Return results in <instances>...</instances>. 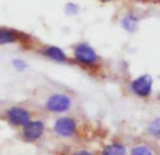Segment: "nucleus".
<instances>
[{
    "instance_id": "nucleus-9",
    "label": "nucleus",
    "mask_w": 160,
    "mask_h": 155,
    "mask_svg": "<svg viewBox=\"0 0 160 155\" xmlns=\"http://www.w3.org/2000/svg\"><path fill=\"white\" fill-rule=\"evenodd\" d=\"M98 155H128V148L121 141H111L100 150Z\"/></svg>"
},
{
    "instance_id": "nucleus-10",
    "label": "nucleus",
    "mask_w": 160,
    "mask_h": 155,
    "mask_svg": "<svg viewBox=\"0 0 160 155\" xmlns=\"http://www.w3.org/2000/svg\"><path fill=\"white\" fill-rule=\"evenodd\" d=\"M119 24H121V27L124 28L125 31H128V33H135L136 28H138V24H139V17L133 13H127L121 19Z\"/></svg>"
},
{
    "instance_id": "nucleus-5",
    "label": "nucleus",
    "mask_w": 160,
    "mask_h": 155,
    "mask_svg": "<svg viewBox=\"0 0 160 155\" xmlns=\"http://www.w3.org/2000/svg\"><path fill=\"white\" fill-rule=\"evenodd\" d=\"M4 119L13 127L22 128L32 120V114L24 106H11L4 111Z\"/></svg>"
},
{
    "instance_id": "nucleus-8",
    "label": "nucleus",
    "mask_w": 160,
    "mask_h": 155,
    "mask_svg": "<svg viewBox=\"0 0 160 155\" xmlns=\"http://www.w3.org/2000/svg\"><path fill=\"white\" fill-rule=\"evenodd\" d=\"M24 37H25L24 34L17 30L7 28V27H0V45H10L20 41H24L22 40Z\"/></svg>"
},
{
    "instance_id": "nucleus-11",
    "label": "nucleus",
    "mask_w": 160,
    "mask_h": 155,
    "mask_svg": "<svg viewBox=\"0 0 160 155\" xmlns=\"http://www.w3.org/2000/svg\"><path fill=\"white\" fill-rule=\"evenodd\" d=\"M128 155H155V150L148 144H135L129 148Z\"/></svg>"
},
{
    "instance_id": "nucleus-4",
    "label": "nucleus",
    "mask_w": 160,
    "mask_h": 155,
    "mask_svg": "<svg viewBox=\"0 0 160 155\" xmlns=\"http://www.w3.org/2000/svg\"><path fill=\"white\" fill-rule=\"evenodd\" d=\"M129 92L139 99H148L153 92V78L149 73L136 76L129 82Z\"/></svg>"
},
{
    "instance_id": "nucleus-1",
    "label": "nucleus",
    "mask_w": 160,
    "mask_h": 155,
    "mask_svg": "<svg viewBox=\"0 0 160 155\" xmlns=\"http://www.w3.org/2000/svg\"><path fill=\"white\" fill-rule=\"evenodd\" d=\"M73 61L83 68H94L98 65L100 56L88 42H79L73 47Z\"/></svg>"
},
{
    "instance_id": "nucleus-13",
    "label": "nucleus",
    "mask_w": 160,
    "mask_h": 155,
    "mask_svg": "<svg viewBox=\"0 0 160 155\" xmlns=\"http://www.w3.org/2000/svg\"><path fill=\"white\" fill-rule=\"evenodd\" d=\"M13 67L16 68L17 72H24L27 69V64H25L22 59H14L13 61Z\"/></svg>"
},
{
    "instance_id": "nucleus-6",
    "label": "nucleus",
    "mask_w": 160,
    "mask_h": 155,
    "mask_svg": "<svg viewBox=\"0 0 160 155\" xmlns=\"http://www.w3.org/2000/svg\"><path fill=\"white\" fill-rule=\"evenodd\" d=\"M45 131H47L45 123L42 121V120L32 119L28 124H25L24 127L21 128L20 136H21L22 141H25V142H37L44 137Z\"/></svg>"
},
{
    "instance_id": "nucleus-15",
    "label": "nucleus",
    "mask_w": 160,
    "mask_h": 155,
    "mask_svg": "<svg viewBox=\"0 0 160 155\" xmlns=\"http://www.w3.org/2000/svg\"><path fill=\"white\" fill-rule=\"evenodd\" d=\"M65 10H66V13L68 14H76L79 11V7H78V4H75V3H69V4H66V8H65Z\"/></svg>"
},
{
    "instance_id": "nucleus-12",
    "label": "nucleus",
    "mask_w": 160,
    "mask_h": 155,
    "mask_svg": "<svg viewBox=\"0 0 160 155\" xmlns=\"http://www.w3.org/2000/svg\"><path fill=\"white\" fill-rule=\"evenodd\" d=\"M146 133L153 138H160V116L150 120L146 127Z\"/></svg>"
},
{
    "instance_id": "nucleus-2",
    "label": "nucleus",
    "mask_w": 160,
    "mask_h": 155,
    "mask_svg": "<svg viewBox=\"0 0 160 155\" xmlns=\"http://www.w3.org/2000/svg\"><path fill=\"white\" fill-rule=\"evenodd\" d=\"M73 100L68 93H52L47 97L44 103V109L52 114H65L72 109Z\"/></svg>"
},
{
    "instance_id": "nucleus-3",
    "label": "nucleus",
    "mask_w": 160,
    "mask_h": 155,
    "mask_svg": "<svg viewBox=\"0 0 160 155\" xmlns=\"http://www.w3.org/2000/svg\"><path fill=\"white\" fill-rule=\"evenodd\" d=\"M52 131L61 138H75L79 133V123L75 117L61 116L53 121Z\"/></svg>"
},
{
    "instance_id": "nucleus-7",
    "label": "nucleus",
    "mask_w": 160,
    "mask_h": 155,
    "mask_svg": "<svg viewBox=\"0 0 160 155\" xmlns=\"http://www.w3.org/2000/svg\"><path fill=\"white\" fill-rule=\"evenodd\" d=\"M41 54L45 58L51 59L53 62H58V64H68L69 62L68 54L61 47H56V45H47L41 50Z\"/></svg>"
},
{
    "instance_id": "nucleus-14",
    "label": "nucleus",
    "mask_w": 160,
    "mask_h": 155,
    "mask_svg": "<svg viewBox=\"0 0 160 155\" xmlns=\"http://www.w3.org/2000/svg\"><path fill=\"white\" fill-rule=\"evenodd\" d=\"M70 155H97L94 151L88 150V148H78V150L72 151Z\"/></svg>"
},
{
    "instance_id": "nucleus-16",
    "label": "nucleus",
    "mask_w": 160,
    "mask_h": 155,
    "mask_svg": "<svg viewBox=\"0 0 160 155\" xmlns=\"http://www.w3.org/2000/svg\"><path fill=\"white\" fill-rule=\"evenodd\" d=\"M100 2H102V3H108V2H115V0H100Z\"/></svg>"
}]
</instances>
